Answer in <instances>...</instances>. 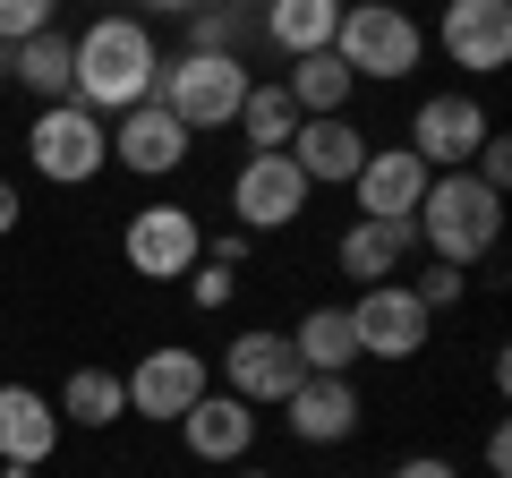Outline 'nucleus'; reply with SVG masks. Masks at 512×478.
I'll return each instance as SVG.
<instances>
[{"mask_svg": "<svg viewBox=\"0 0 512 478\" xmlns=\"http://www.w3.org/2000/svg\"><path fill=\"white\" fill-rule=\"evenodd\" d=\"M77 69H69V103H86L94 120H120V111L154 103V77H163V52H154L146 18H94L86 35H69Z\"/></svg>", "mask_w": 512, "mask_h": 478, "instance_id": "1", "label": "nucleus"}, {"mask_svg": "<svg viewBox=\"0 0 512 478\" xmlns=\"http://www.w3.org/2000/svg\"><path fill=\"white\" fill-rule=\"evenodd\" d=\"M410 222H419V248H436V265H461L470 274L495 239H504V197L487 180H470V171H436Z\"/></svg>", "mask_w": 512, "mask_h": 478, "instance_id": "2", "label": "nucleus"}, {"mask_svg": "<svg viewBox=\"0 0 512 478\" xmlns=\"http://www.w3.org/2000/svg\"><path fill=\"white\" fill-rule=\"evenodd\" d=\"M333 60L350 77H376V86H402L427 60V26L393 0H342V26H333Z\"/></svg>", "mask_w": 512, "mask_h": 478, "instance_id": "3", "label": "nucleus"}, {"mask_svg": "<svg viewBox=\"0 0 512 478\" xmlns=\"http://www.w3.org/2000/svg\"><path fill=\"white\" fill-rule=\"evenodd\" d=\"M248 86L256 77H248L239 52H180V60H163V77H154V103L197 137V129H231L239 103H248Z\"/></svg>", "mask_w": 512, "mask_h": 478, "instance_id": "4", "label": "nucleus"}, {"mask_svg": "<svg viewBox=\"0 0 512 478\" xmlns=\"http://www.w3.org/2000/svg\"><path fill=\"white\" fill-rule=\"evenodd\" d=\"M26 163L52 188H86L111 171V120H94L86 103H43L26 120Z\"/></svg>", "mask_w": 512, "mask_h": 478, "instance_id": "5", "label": "nucleus"}, {"mask_svg": "<svg viewBox=\"0 0 512 478\" xmlns=\"http://www.w3.org/2000/svg\"><path fill=\"white\" fill-rule=\"evenodd\" d=\"M120 393H128V419H154V427H180L188 410L214 393V368H205L188 342H154L137 368L120 376Z\"/></svg>", "mask_w": 512, "mask_h": 478, "instance_id": "6", "label": "nucleus"}, {"mask_svg": "<svg viewBox=\"0 0 512 478\" xmlns=\"http://www.w3.org/2000/svg\"><path fill=\"white\" fill-rule=\"evenodd\" d=\"M120 257H128V274H146V282H188V265L205 257V222L188 205H137L120 222Z\"/></svg>", "mask_w": 512, "mask_h": 478, "instance_id": "7", "label": "nucleus"}, {"mask_svg": "<svg viewBox=\"0 0 512 478\" xmlns=\"http://www.w3.org/2000/svg\"><path fill=\"white\" fill-rule=\"evenodd\" d=\"M427 325H436V316L419 308V291H410V282H367V291L350 299V333H359V359H384V368L419 359V350H427Z\"/></svg>", "mask_w": 512, "mask_h": 478, "instance_id": "8", "label": "nucleus"}, {"mask_svg": "<svg viewBox=\"0 0 512 478\" xmlns=\"http://www.w3.org/2000/svg\"><path fill=\"white\" fill-rule=\"evenodd\" d=\"M495 137L487 103L478 94H427L419 120H410V154H419L427 171H470V154Z\"/></svg>", "mask_w": 512, "mask_h": 478, "instance_id": "9", "label": "nucleus"}, {"mask_svg": "<svg viewBox=\"0 0 512 478\" xmlns=\"http://www.w3.org/2000/svg\"><path fill=\"white\" fill-rule=\"evenodd\" d=\"M299 350H291V333H239L231 350H222V393H239L248 410H282V393L299 385Z\"/></svg>", "mask_w": 512, "mask_h": 478, "instance_id": "10", "label": "nucleus"}, {"mask_svg": "<svg viewBox=\"0 0 512 478\" xmlns=\"http://www.w3.org/2000/svg\"><path fill=\"white\" fill-rule=\"evenodd\" d=\"M299 205H308V180H299L291 154H248V163H239V180H231L239 231H291Z\"/></svg>", "mask_w": 512, "mask_h": 478, "instance_id": "11", "label": "nucleus"}, {"mask_svg": "<svg viewBox=\"0 0 512 478\" xmlns=\"http://www.w3.org/2000/svg\"><path fill=\"white\" fill-rule=\"evenodd\" d=\"M444 60L470 77H495L512 60V0H444V26H436Z\"/></svg>", "mask_w": 512, "mask_h": 478, "instance_id": "12", "label": "nucleus"}, {"mask_svg": "<svg viewBox=\"0 0 512 478\" xmlns=\"http://www.w3.org/2000/svg\"><path fill=\"white\" fill-rule=\"evenodd\" d=\"M188 146H197V137H188L163 103H137V111L111 120V163L137 171V180H171V171L188 163Z\"/></svg>", "mask_w": 512, "mask_h": 478, "instance_id": "13", "label": "nucleus"}, {"mask_svg": "<svg viewBox=\"0 0 512 478\" xmlns=\"http://www.w3.org/2000/svg\"><path fill=\"white\" fill-rule=\"evenodd\" d=\"M427 180H436V171H427L410 146H367V163H359V180H350V197H359L367 222H402V214H419Z\"/></svg>", "mask_w": 512, "mask_h": 478, "instance_id": "14", "label": "nucleus"}, {"mask_svg": "<svg viewBox=\"0 0 512 478\" xmlns=\"http://www.w3.org/2000/svg\"><path fill=\"white\" fill-rule=\"evenodd\" d=\"M359 385L350 376H299L291 393H282V419H291L299 444H350L359 436Z\"/></svg>", "mask_w": 512, "mask_h": 478, "instance_id": "15", "label": "nucleus"}, {"mask_svg": "<svg viewBox=\"0 0 512 478\" xmlns=\"http://www.w3.org/2000/svg\"><path fill=\"white\" fill-rule=\"evenodd\" d=\"M60 436H69L60 410L43 402L35 385H9V376H0V470H43V461L60 453Z\"/></svg>", "mask_w": 512, "mask_h": 478, "instance_id": "16", "label": "nucleus"}, {"mask_svg": "<svg viewBox=\"0 0 512 478\" xmlns=\"http://www.w3.org/2000/svg\"><path fill=\"white\" fill-rule=\"evenodd\" d=\"M282 154L299 163V180H308V188H350V180H359V163H367V137L350 129V111H333V120H299V137Z\"/></svg>", "mask_w": 512, "mask_h": 478, "instance_id": "17", "label": "nucleus"}, {"mask_svg": "<svg viewBox=\"0 0 512 478\" xmlns=\"http://www.w3.org/2000/svg\"><path fill=\"white\" fill-rule=\"evenodd\" d=\"M180 444H188V461L239 470V461H248V444H256V410L239 402V393H205V402L180 419Z\"/></svg>", "mask_w": 512, "mask_h": 478, "instance_id": "18", "label": "nucleus"}, {"mask_svg": "<svg viewBox=\"0 0 512 478\" xmlns=\"http://www.w3.org/2000/svg\"><path fill=\"white\" fill-rule=\"evenodd\" d=\"M410 248H419V222H350V231H342V248H333V265H342V274L350 282H359V291H367V282H402V257H410Z\"/></svg>", "mask_w": 512, "mask_h": 478, "instance_id": "19", "label": "nucleus"}, {"mask_svg": "<svg viewBox=\"0 0 512 478\" xmlns=\"http://www.w3.org/2000/svg\"><path fill=\"white\" fill-rule=\"evenodd\" d=\"M69 69H77V52H69V35H60V26L9 43V86H26L35 103H69Z\"/></svg>", "mask_w": 512, "mask_h": 478, "instance_id": "20", "label": "nucleus"}, {"mask_svg": "<svg viewBox=\"0 0 512 478\" xmlns=\"http://www.w3.org/2000/svg\"><path fill=\"white\" fill-rule=\"evenodd\" d=\"M291 350L308 376H350V359H359V333H350V308H308L291 325Z\"/></svg>", "mask_w": 512, "mask_h": 478, "instance_id": "21", "label": "nucleus"}, {"mask_svg": "<svg viewBox=\"0 0 512 478\" xmlns=\"http://www.w3.org/2000/svg\"><path fill=\"white\" fill-rule=\"evenodd\" d=\"M333 26H342V0H265V35L291 60L333 52Z\"/></svg>", "mask_w": 512, "mask_h": 478, "instance_id": "22", "label": "nucleus"}, {"mask_svg": "<svg viewBox=\"0 0 512 478\" xmlns=\"http://www.w3.org/2000/svg\"><path fill=\"white\" fill-rule=\"evenodd\" d=\"M282 94L299 103V120H333V111H350V94H359V77L342 69L333 52H308L291 60V77H282Z\"/></svg>", "mask_w": 512, "mask_h": 478, "instance_id": "23", "label": "nucleus"}, {"mask_svg": "<svg viewBox=\"0 0 512 478\" xmlns=\"http://www.w3.org/2000/svg\"><path fill=\"white\" fill-rule=\"evenodd\" d=\"M60 427H120L128 393H120V368H69V385H60Z\"/></svg>", "mask_w": 512, "mask_h": 478, "instance_id": "24", "label": "nucleus"}, {"mask_svg": "<svg viewBox=\"0 0 512 478\" xmlns=\"http://www.w3.org/2000/svg\"><path fill=\"white\" fill-rule=\"evenodd\" d=\"M239 137H248V154H282L299 137V103L282 94V77L274 86H248V103H239V120H231Z\"/></svg>", "mask_w": 512, "mask_h": 478, "instance_id": "25", "label": "nucleus"}, {"mask_svg": "<svg viewBox=\"0 0 512 478\" xmlns=\"http://www.w3.org/2000/svg\"><path fill=\"white\" fill-rule=\"evenodd\" d=\"M188 299H197L205 316H214V308H231V299H239V265H214V257H197V265H188Z\"/></svg>", "mask_w": 512, "mask_h": 478, "instance_id": "26", "label": "nucleus"}, {"mask_svg": "<svg viewBox=\"0 0 512 478\" xmlns=\"http://www.w3.org/2000/svg\"><path fill=\"white\" fill-rule=\"evenodd\" d=\"M43 26H60V0H0V43H26Z\"/></svg>", "mask_w": 512, "mask_h": 478, "instance_id": "27", "label": "nucleus"}, {"mask_svg": "<svg viewBox=\"0 0 512 478\" xmlns=\"http://www.w3.org/2000/svg\"><path fill=\"white\" fill-rule=\"evenodd\" d=\"M231 35H239L231 9H214V0H205V9H188V52H231Z\"/></svg>", "mask_w": 512, "mask_h": 478, "instance_id": "28", "label": "nucleus"}, {"mask_svg": "<svg viewBox=\"0 0 512 478\" xmlns=\"http://www.w3.org/2000/svg\"><path fill=\"white\" fill-rule=\"evenodd\" d=\"M410 291H419V308L436 316V308H453V299L470 291V274H461V265H427V282H410Z\"/></svg>", "mask_w": 512, "mask_h": 478, "instance_id": "29", "label": "nucleus"}, {"mask_svg": "<svg viewBox=\"0 0 512 478\" xmlns=\"http://www.w3.org/2000/svg\"><path fill=\"white\" fill-rule=\"evenodd\" d=\"M470 180H487L495 197H504V188H512V146H504V137H487V146L470 154Z\"/></svg>", "mask_w": 512, "mask_h": 478, "instance_id": "30", "label": "nucleus"}, {"mask_svg": "<svg viewBox=\"0 0 512 478\" xmlns=\"http://www.w3.org/2000/svg\"><path fill=\"white\" fill-rule=\"evenodd\" d=\"M393 478H461V470H453V461H444V453H410V461H402V470H393Z\"/></svg>", "mask_w": 512, "mask_h": 478, "instance_id": "31", "label": "nucleus"}, {"mask_svg": "<svg viewBox=\"0 0 512 478\" xmlns=\"http://www.w3.org/2000/svg\"><path fill=\"white\" fill-rule=\"evenodd\" d=\"M205 257H214V265H239V257H248V231H222V239H205Z\"/></svg>", "mask_w": 512, "mask_h": 478, "instance_id": "32", "label": "nucleus"}, {"mask_svg": "<svg viewBox=\"0 0 512 478\" xmlns=\"http://www.w3.org/2000/svg\"><path fill=\"white\" fill-rule=\"evenodd\" d=\"M487 470L512 478V436H504V427H487Z\"/></svg>", "mask_w": 512, "mask_h": 478, "instance_id": "33", "label": "nucleus"}, {"mask_svg": "<svg viewBox=\"0 0 512 478\" xmlns=\"http://www.w3.org/2000/svg\"><path fill=\"white\" fill-rule=\"evenodd\" d=\"M18 214H26V205H18V180H0V239L18 231Z\"/></svg>", "mask_w": 512, "mask_h": 478, "instance_id": "34", "label": "nucleus"}, {"mask_svg": "<svg viewBox=\"0 0 512 478\" xmlns=\"http://www.w3.org/2000/svg\"><path fill=\"white\" fill-rule=\"evenodd\" d=\"M154 18H188V9H205V0H146Z\"/></svg>", "mask_w": 512, "mask_h": 478, "instance_id": "35", "label": "nucleus"}, {"mask_svg": "<svg viewBox=\"0 0 512 478\" xmlns=\"http://www.w3.org/2000/svg\"><path fill=\"white\" fill-rule=\"evenodd\" d=\"M0 86H9V43H0Z\"/></svg>", "mask_w": 512, "mask_h": 478, "instance_id": "36", "label": "nucleus"}, {"mask_svg": "<svg viewBox=\"0 0 512 478\" xmlns=\"http://www.w3.org/2000/svg\"><path fill=\"white\" fill-rule=\"evenodd\" d=\"M239 478H274V470H239Z\"/></svg>", "mask_w": 512, "mask_h": 478, "instance_id": "37", "label": "nucleus"}, {"mask_svg": "<svg viewBox=\"0 0 512 478\" xmlns=\"http://www.w3.org/2000/svg\"><path fill=\"white\" fill-rule=\"evenodd\" d=\"M248 9H265V0H248Z\"/></svg>", "mask_w": 512, "mask_h": 478, "instance_id": "38", "label": "nucleus"}]
</instances>
